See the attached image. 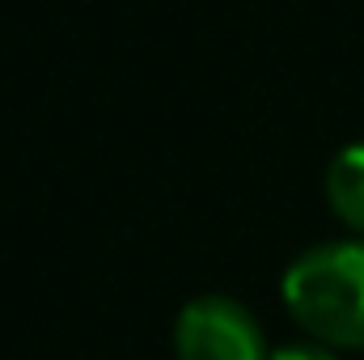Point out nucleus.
I'll return each mask as SVG.
<instances>
[{"mask_svg":"<svg viewBox=\"0 0 364 360\" xmlns=\"http://www.w3.org/2000/svg\"><path fill=\"white\" fill-rule=\"evenodd\" d=\"M284 305L314 344L364 348V238L322 242L284 271Z\"/></svg>","mask_w":364,"mask_h":360,"instance_id":"nucleus-1","label":"nucleus"},{"mask_svg":"<svg viewBox=\"0 0 364 360\" xmlns=\"http://www.w3.org/2000/svg\"><path fill=\"white\" fill-rule=\"evenodd\" d=\"M326 203L352 233L364 238V140L339 149L326 166Z\"/></svg>","mask_w":364,"mask_h":360,"instance_id":"nucleus-3","label":"nucleus"},{"mask_svg":"<svg viewBox=\"0 0 364 360\" xmlns=\"http://www.w3.org/2000/svg\"><path fill=\"white\" fill-rule=\"evenodd\" d=\"M178 360H267L255 314L233 297H195L174 322Z\"/></svg>","mask_w":364,"mask_h":360,"instance_id":"nucleus-2","label":"nucleus"},{"mask_svg":"<svg viewBox=\"0 0 364 360\" xmlns=\"http://www.w3.org/2000/svg\"><path fill=\"white\" fill-rule=\"evenodd\" d=\"M267 360H339L335 356V348H326V344H288V348H275Z\"/></svg>","mask_w":364,"mask_h":360,"instance_id":"nucleus-4","label":"nucleus"}]
</instances>
